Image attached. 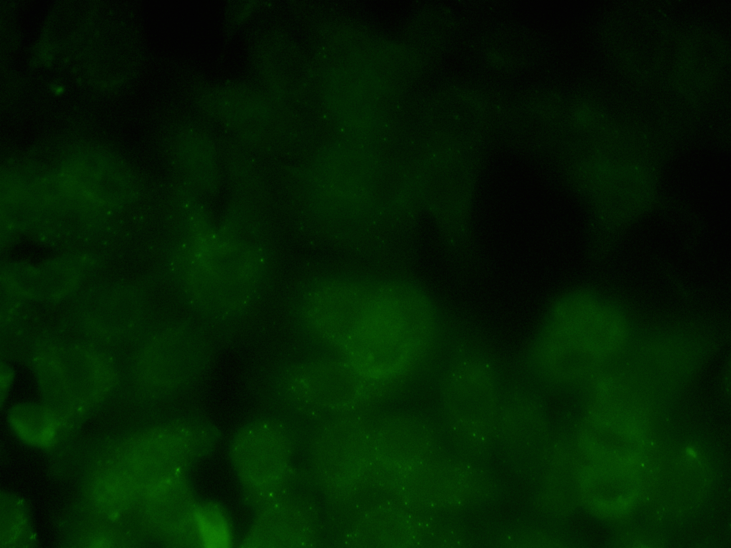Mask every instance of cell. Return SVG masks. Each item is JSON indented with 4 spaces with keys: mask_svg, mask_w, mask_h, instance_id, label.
Listing matches in <instances>:
<instances>
[{
    "mask_svg": "<svg viewBox=\"0 0 731 548\" xmlns=\"http://www.w3.org/2000/svg\"><path fill=\"white\" fill-rule=\"evenodd\" d=\"M289 320L303 350L345 361L390 388L433 379L455 339L430 292L391 274L312 276L294 292Z\"/></svg>",
    "mask_w": 731,
    "mask_h": 548,
    "instance_id": "1",
    "label": "cell"
},
{
    "mask_svg": "<svg viewBox=\"0 0 731 548\" xmlns=\"http://www.w3.org/2000/svg\"><path fill=\"white\" fill-rule=\"evenodd\" d=\"M640 333L621 305L585 289L559 297L529 346L525 370L544 384L588 385L624 359Z\"/></svg>",
    "mask_w": 731,
    "mask_h": 548,
    "instance_id": "2",
    "label": "cell"
},
{
    "mask_svg": "<svg viewBox=\"0 0 731 548\" xmlns=\"http://www.w3.org/2000/svg\"><path fill=\"white\" fill-rule=\"evenodd\" d=\"M210 228L188 235L173 248L167 268L191 313L203 323L223 326L241 320L256 307L270 260L260 246Z\"/></svg>",
    "mask_w": 731,
    "mask_h": 548,
    "instance_id": "3",
    "label": "cell"
},
{
    "mask_svg": "<svg viewBox=\"0 0 731 548\" xmlns=\"http://www.w3.org/2000/svg\"><path fill=\"white\" fill-rule=\"evenodd\" d=\"M102 159L75 158L39 176L36 234L49 242L91 238L134 199V178Z\"/></svg>",
    "mask_w": 731,
    "mask_h": 548,
    "instance_id": "4",
    "label": "cell"
},
{
    "mask_svg": "<svg viewBox=\"0 0 731 548\" xmlns=\"http://www.w3.org/2000/svg\"><path fill=\"white\" fill-rule=\"evenodd\" d=\"M211 345L203 328L187 319L147 327L134 348V382L141 396L155 402L171 397L195 382L206 370Z\"/></svg>",
    "mask_w": 731,
    "mask_h": 548,
    "instance_id": "5",
    "label": "cell"
},
{
    "mask_svg": "<svg viewBox=\"0 0 731 548\" xmlns=\"http://www.w3.org/2000/svg\"><path fill=\"white\" fill-rule=\"evenodd\" d=\"M273 388L285 406L337 412L363 407L388 390L345 361L303 350L278 365Z\"/></svg>",
    "mask_w": 731,
    "mask_h": 548,
    "instance_id": "6",
    "label": "cell"
},
{
    "mask_svg": "<svg viewBox=\"0 0 731 548\" xmlns=\"http://www.w3.org/2000/svg\"><path fill=\"white\" fill-rule=\"evenodd\" d=\"M308 181L314 212L326 223H363L379 208L382 180L372 169L331 167Z\"/></svg>",
    "mask_w": 731,
    "mask_h": 548,
    "instance_id": "7",
    "label": "cell"
},
{
    "mask_svg": "<svg viewBox=\"0 0 731 548\" xmlns=\"http://www.w3.org/2000/svg\"><path fill=\"white\" fill-rule=\"evenodd\" d=\"M373 432L361 419L349 417L331 425L317 449L318 470L335 497L348 498L371 480Z\"/></svg>",
    "mask_w": 731,
    "mask_h": 548,
    "instance_id": "8",
    "label": "cell"
},
{
    "mask_svg": "<svg viewBox=\"0 0 731 548\" xmlns=\"http://www.w3.org/2000/svg\"><path fill=\"white\" fill-rule=\"evenodd\" d=\"M637 160L605 156L597 159L583 177L605 223H622L633 217L651 198L652 174Z\"/></svg>",
    "mask_w": 731,
    "mask_h": 548,
    "instance_id": "9",
    "label": "cell"
},
{
    "mask_svg": "<svg viewBox=\"0 0 731 548\" xmlns=\"http://www.w3.org/2000/svg\"><path fill=\"white\" fill-rule=\"evenodd\" d=\"M201 108L210 120L225 126L262 130L278 120L275 99L264 89L244 83H224L204 91Z\"/></svg>",
    "mask_w": 731,
    "mask_h": 548,
    "instance_id": "10",
    "label": "cell"
},
{
    "mask_svg": "<svg viewBox=\"0 0 731 548\" xmlns=\"http://www.w3.org/2000/svg\"><path fill=\"white\" fill-rule=\"evenodd\" d=\"M423 437L418 425L406 418L384 422L373 432L371 480L393 489L423 463Z\"/></svg>",
    "mask_w": 731,
    "mask_h": 548,
    "instance_id": "11",
    "label": "cell"
},
{
    "mask_svg": "<svg viewBox=\"0 0 731 548\" xmlns=\"http://www.w3.org/2000/svg\"><path fill=\"white\" fill-rule=\"evenodd\" d=\"M414 515L396 504L370 511L358 522L348 542L360 547H403L417 542L419 527Z\"/></svg>",
    "mask_w": 731,
    "mask_h": 548,
    "instance_id": "12",
    "label": "cell"
},
{
    "mask_svg": "<svg viewBox=\"0 0 731 548\" xmlns=\"http://www.w3.org/2000/svg\"><path fill=\"white\" fill-rule=\"evenodd\" d=\"M36 213L34 174L7 172L1 178V234L8 239L31 231Z\"/></svg>",
    "mask_w": 731,
    "mask_h": 548,
    "instance_id": "13",
    "label": "cell"
},
{
    "mask_svg": "<svg viewBox=\"0 0 731 548\" xmlns=\"http://www.w3.org/2000/svg\"><path fill=\"white\" fill-rule=\"evenodd\" d=\"M198 525L201 527L203 537L208 542H226V526L221 522L209 518L205 514L197 515Z\"/></svg>",
    "mask_w": 731,
    "mask_h": 548,
    "instance_id": "14",
    "label": "cell"
},
{
    "mask_svg": "<svg viewBox=\"0 0 731 548\" xmlns=\"http://www.w3.org/2000/svg\"><path fill=\"white\" fill-rule=\"evenodd\" d=\"M593 411H595V410H593ZM595 412H597V411H595ZM599 413H600V412H599ZM601 414H603V413H601ZM603 415H604V414H603Z\"/></svg>",
    "mask_w": 731,
    "mask_h": 548,
    "instance_id": "15",
    "label": "cell"
}]
</instances>
